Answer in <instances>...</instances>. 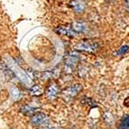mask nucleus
Instances as JSON below:
<instances>
[{"instance_id":"obj_6","label":"nucleus","mask_w":129,"mask_h":129,"mask_svg":"<svg viewBox=\"0 0 129 129\" xmlns=\"http://www.w3.org/2000/svg\"><path fill=\"white\" fill-rule=\"evenodd\" d=\"M55 32L60 35H66V36L70 37H74L77 35L75 32H74L72 29H71V26H58V27L55 29Z\"/></svg>"},{"instance_id":"obj_14","label":"nucleus","mask_w":129,"mask_h":129,"mask_svg":"<svg viewBox=\"0 0 129 129\" xmlns=\"http://www.w3.org/2000/svg\"><path fill=\"white\" fill-rule=\"evenodd\" d=\"M10 92L12 97H13L14 99H17L20 96V91L16 87H11L10 88Z\"/></svg>"},{"instance_id":"obj_12","label":"nucleus","mask_w":129,"mask_h":129,"mask_svg":"<svg viewBox=\"0 0 129 129\" xmlns=\"http://www.w3.org/2000/svg\"><path fill=\"white\" fill-rule=\"evenodd\" d=\"M118 129H129V116H125L121 119Z\"/></svg>"},{"instance_id":"obj_10","label":"nucleus","mask_w":129,"mask_h":129,"mask_svg":"<svg viewBox=\"0 0 129 129\" xmlns=\"http://www.w3.org/2000/svg\"><path fill=\"white\" fill-rule=\"evenodd\" d=\"M15 71V74L18 76V78H19L20 80L23 82H24L26 85H29V84L31 83V80H30V79H29V77L26 75L25 72H24V71H22V70L20 69L17 65H15V71Z\"/></svg>"},{"instance_id":"obj_3","label":"nucleus","mask_w":129,"mask_h":129,"mask_svg":"<svg viewBox=\"0 0 129 129\" xmlns=\"http://www.w3.org/2000/svg\"><path fill=\"white\" fill-rule=\"evenodd\" d=\"M48 121H49L48 116L43 112H37L31 117V123L36 126H42L45 125L46 123H48Z\"/></svg>"},{"instance_id":"obj_11","label":"nucleus","mask_w":129,"mask_h":129,"mask_svg":"<svg viewBox=\"0 0 129 129\" xmlns=\"http://www.w3.org/2000/svg\"><path fill=\"white\" fill-rule=\"evenodd\" d=\"M43 93V89L40 85H33L30 88V95L32 96H35V97H38V96H41Z\"/></svg>"},{"instance_id":"obj_5","label":"nucleus","mask_w":129,"mask_h":129,"mask_svg":"<svg viewBox=\"0 0 129 129\" xmlns=\"http://www.w3.org/2000/svg\"><path fill=\"white\" fill-rule=\"evenodd\" d=\"M70 6L77 14H81L86 9L87 3L84 0H72L70 3Z\"/></svg>"},{"instance_id":"obj_16","label":"nucleus","mask_w":129,"mask_h":129,"mask_svg":"<svg viewBox=\"0 0 129 129\" xmlns=\"http://www.w3.org/2000/svg\"><path fill=\"white\" fill-rule=\"evenodd\" d=\"M124 105H125L126 108H129V97H127L126 99H125V101H124Z\"/></svg>"},{"instance_id":"obj_15","label":"nucleus","mask_w":129,"mask_h":129,"mask_svg":"<svg viewBox=\"0 0 129 129\" xmlns=\"http://www.w3.org/2000/svg\"><path fill=\"white\" fill-rule=\"evenodd\" d=\"M123 3H124V7L129 9V0H123Z\"/></svg>"},{"instance_id":"obj_7","label":"nucleus","mask_w":129,"mask_h":129,"mask_svg":"<svg viewBox=\"0 0 129 129\" xmlns=\"http://www.w3.org/2000/svg\"><path fill=\"white\" fill-rule=\"evenodd\" d=\"M59 93H60V89H59L58 86L56 84H52L48 87L47 90H46V95L50 99H55L58 97Z\"/></svg>"},{"instance_id":"obj_9","label":"nucleus","mask_w":129,"mask_h":129,"mask_svg":"<svg viewBox=\"0 0 129 129\" xmlns=\"http://www.w3.org/2000/svg\"><path fill=\"white\" fill-rule=\"evenodd\" d=\"M71 29L76 33V34H80V33H84L87 29V25L83 22H74L71 25Z\"/></svg>"},{"instance_id":"obj_8","label":"nucleus","mask_w":129,"mask_h":129,"mask_svg":"<svg viewBox=\"0 0 129 129\" xmlns=\"http://www.w3.org/2000/svg\"><path fill=\"white\" fill-rule=\"evenodd\" d=\"M39 111V108H35L30 105H24L20 108V112L24 116H34Z\"/></svg>"},{"instance_id":"obj_13","label":"nucleus","mask_w":129,"mask_h":129,"mask_svg":"<svg viewBox=\"0 0 129 129\" xmlns=\"http://www.w3.org/2000/svg\"><path fill=\"white\" fill-rule=\"evenodd\" d=\"M129 51V47L128 45H123L122 47L120 48V49L118 50V51H116V52H115V55H125V53H127Z\"/></svg>"},{"instance_id":"obj_2","label":"nucleus","mask_w":129,"mask_h":129,"mask_svg":"<svg viewBox=\"0 0 129 129\" xmlns=\"http://www.w3.org/2000/svg\"><path fill=\"white\" fill-rule=\"evenodd\" d=\"M81 89L82 86L80 84H75V85H72V86L69 87V88H65L64 90L62 91L63 99L65 100H67V101H71L80 94Z\"/></svg>"},{"instance_id":"obj_4","label":"nucleus","mask_w":129,"mask_h":129,"mask_svg":"<svg viewBox=\"0 0 129 129\" xmlns=\"http://www.w3.org/2000/svg\"><path fill=\"white\" fill-rule=\"evenodd\" d=\"M79 60H80L79 55L77 53H74V52H71L65 58V67L69 71H72L76 67V65L78 64Z\"/></svg>"},{"instance_id":"obj_1","label":"nucleus","mask_w":129,"mask_h":129,"mask_svg":"<svg viewBox=\"0 0 129 129\" xmlns=\"http://www.w3.org/2000/svg\"><path fill=\"white\" fill-rule=\"evenodd\" d=\"M75 49L78 51L86 52H95L99 49V43L96 41L87 40V41H81L75 46Z\"/></svg>"}]
</instances>
